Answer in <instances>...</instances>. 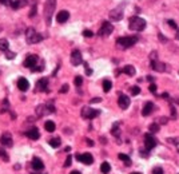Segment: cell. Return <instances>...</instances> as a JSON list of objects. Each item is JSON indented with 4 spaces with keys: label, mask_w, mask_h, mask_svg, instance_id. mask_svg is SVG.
Masks as SVG:
<instances>
[{
    "label": "cell",
    "mask_w": 179,
    "mask_h": 174,
    "mask_svg": "<svg viewBox=\"0 0 179 174\" xmlns=\"http://www.w3.org/2000/svg\"><path fill=\"white\" fill-rule=\"evenodd\" d=\"M146 20L139 18V16H131L129 20V28L131 31H136V32H140L143 31L146 28Z\"/></svg>",
    "instance_id": "6da1fadb"
},
{
    "label": "cell",
    "mask_w": 179,
    "mask_h": 174,
    "mask_svg": "<svg viewBox=\"0 0 179 174\" xmlns=\"http://www.w3.org/2000/svg\"><path fill=\"white\" fill-rule=\"evenodd\" d=\"M138 42V36H122L116 39V46L122 50H127L130 47H133Z\"/></svg>",
    "instance_id": "7a4b0ae2"
},
{
    "label": "cell",
    "mask_w": 179,
    "mask_h": 174,
    "mask_svg": "<svg viewBox=\"0 0 179 174\" xmlns=\"http://www.w3.org/2000/svg\"><path fill=\"white\" fill-rule=\"evenodd\" d=\"M26 40H27L28 44H36V43H39L43 40V35H40L39 32H36L35 28H27V31H26Z\"/></svg>",
    "instance_id": "3957f363"
},
{
    "label": "cell",
    "mask_w": 179,
    "mask_h": 174,
    "mask_svg": "<svg viewBox=\"0 0 179 174\" xmlns=\"http://www.w3.org/2000/svg\"><path fill=\"white\" fill-rule=\"evenodd\" d=\"M56 8V0H46L44 3V18H46L47 24H51V19L54 15V11Z\"/></svg>",
    "instance_id": "277c9868"
},
{
    "label": "cell",
    "mask_w": 179,
    "mask_h": 174,
    "mask_svg": "<svg viewBox=\"0 0 179 174\" xmlns=\"http://www.w3.org/2000/svg\"><path fill=\"white\" fill-rule=\"evenodd\" d=\"M123 8H124V4H119L116 8L111 9L110 11V19L114 20V22H119L123 18Z\"/></svg>",
    "instance_id": "5b68a950"
},
{
    "label": "cell",
    "mask_w": 179,
    "mask_h": 174,
    "mask_svg": "<svg viewBox=\"0 0 179 174\" xmlns=\"http://www.w3.org/2000/svg\"><path fill=\"white\" fill-rule=\"evenodd\" d=\"M99 114H100V111L96 110V108H91V107L82 108V116L86 118V119H94V118H96Z\"/></svg>",
    "instance_id": "8992f818"
},
{
    "label": "cell",
    "mask_w": 179,
    "mask_h": 174,
    "mask_svg": "<svg viewBox=\"0 0 179 174\" xmlns=\"http://www.w3.org/2000/svg\"><path fill=\"white\" fill-rule=\"evenodd\" d=\"M114 31V26L110 22H103L102 23V27L99 28V31H98V35L99 36H108L111 35V32Z\"/></svg>",
    "instance_id": "52a82bcc"
},
{
    "label": "cell",
    "mask_w": 179,
    "mask_h": 174,
    "mask_svg": "<svg viewBox=\"0 0 179 174\" xmlns=\"http://www.w3.org/2000/svg\"><path fill=\"white\" fill-rule=\"evenodd\" d=\"M55 111V107L52 104H39L38 107H36V114L38 116H43L46 114H50V112H54Z\"/></svg>",
    "instance_id": "ba28073f"
},
{
    "label": "cell",
    "mask_w": 179,
    "mask_h": 174,
    "mask_svg": "<svg viewBox=\"0 0 179 174\" xmlns=\"http://www.w3.org/2000/svg\"><path fill=\"white\" fill-rule=\"evenodd\" d=\"M156 145H158V141H156L151 134H146V135H144V146H146V150L147 151L152 150Z\"/></svg>",
    "instance_id": "9c48e42d"
},
{
    "label": "cell",
    "mask_w": 179,
    "mask_h": 174,
    "mask_svg": "<svg viewBox=\"0 0 179 174\" xmlns=\"http://www.w3.org/2000/svg\"><path fill=\"white\" fill-rule=\"evenodd\" d=\"M38 60H39V56L35 55V54H31V55H28L27 58H26V60H24V63H23V66L27 67V68H32V67L36 66Z\"/></svg>",
    "instance_id": "30bf717a"
},
{
    "label": "cell",
    "mask_w": 179,
    "mask_h": 174,
    "mask_svg": "<svg viewBox=\"0 0 179 174\" xmlns=\"http://www.w3.org/2000/svg\"><path fill=\"white\" fill-rule=\"evenodd\" d=\"M75 158L78 159L79 162L84 163V165H91V163H94V157L90 153H84V154H78Z\"/></svg>",
    "instance_id": "8fae6325"
},
{
    "label": "cell",
    "mask_w": 179,
    "mask_h": 174,
    "mask_svg": "<svg viewBox=\"0 0 179 174\" xmlns=\"http://www.w3.org/2000/svg\"><path fill=\"white\" fill-rule=\"evenodd\" d=\"M71 63L74 66H79L83 63V58H82V54L79 50H74L71 52Z\"/></svg>",
    "instance_id": "7c38bea8"
},
{
    "label": "cell",
    "mask_w": 179,
    "mask_h": 174,
    "mask_svg": "<svg viewBox=\"0 0 179 174\" xmlns=\"http://www.w3.org/2000/svg\"><path fill=\"white\" fill-rule=\"evenodd\" d=\"M28 4V0H9L8 5H11V8L13 9H20V8L26 7Z\"/></svg>",
    "instance_id": "4fadbf2b"
},
{
    "label": "cell",
    "mask_w": 179,
    "mask_h": 174,
    "mask_svg": "<svg viewBox=\"0 0 179 174\" xmlns=\"http://www.w3.org/2000/svg\"><path fill=\"white\" fill-rule=\"evenodd\" d=\"M151 68L158 71V72H164L166 71V64L162 62H158V59H151Z\"/></svg>",
    "instance_id": "5bb4252c"
},
{
    "label": "cell",
    "mask_w": 179,
    "mask_h": 174,
    "mask_svg": "<svg viewBox=\"0 0 179 174\" xmlns=\"http://www.w3.org/2000/svg\"><path fill=\"white\" fill-rule=\"evenodd\" d=\"M130 102H131V99H130L127 95H120V97H119V99H118V104H119V107H120L122 110L129 108Z\"/></svg>",
    "instance_id": "9a60e30c"
},
{
    "label": "cell",
    "mask_w": 179,
    "mask_h": 174,
    "mask_svg": "<svg viewBox=\"0 0 179 174\" xmlns=\"http://www.w3.org/2000/svg\"><path fill=\"white\" fill-rule=\"evenodd\" d=\"M36 90L38 91H48V79L47 78H43V79H40V81H38V83H36Z\"/></svg>",
    "instance_id": "2e32d148"
},
{
    "label": "cell",
    "mask_w": 179,
    "mask_h": 174,
    "mask_svg": "<svg viewBox=\"0 0 179 174\" xmlns=\"http://www.w3.org/2000/svg\"><path fill=\"white\" fill-rule=\"evenodd\" d=\"M0 142H1V145H4V146H7V147H11L13 145L12 137L9 133H4L3 135H1V138H0Z\"/></svg>",
    "instance_id": "e0dca14e"
},
{
    "label": "cell",
    "mask_w": 179,
    "mask_h": 174,
    "mask_svg": "<svg viewBox=\"0 0 179 174\" xmlns=\"http://www.w3.org/2000/svg\"><path fill=\"white\" fill-rule=\"evenodd\" d=\"M68 18H70V12L64 11V9L56 14V22L58 23H66L67 20H68Z\"/></svg>",
    "instance_id": "ac0fdd59"
},
{
    "label": "cell",
    "mask_w": 179,
    "mask_h": 174,
    "mask_svg": "<svg viewBox=\"0 0 179 174\" xmlns=\"http://www.w3.org/2000/svg\"><path fill=\"white\" fill-rule=\"evenodd\" d=\"M32 169L36 171H39V170H43L44 169V163L43 161L40 158H38V157H35V158H32Z\"/></svg>",
    "instance_id": "d6986e66"
},
{
    "label": "cell",
    "mask_w": 179,
    "mask_h": 174,
    "mask_svg": "<svg viewBox=\"0 0 179 174\" xmlns=\"http://www.w3.org/2000/svg\"><path fill=\"white\" fill-rule=\"evenodd\" d=\"M17 87H19L20 91L26 93V91L30 89V82H28L26 78H20L19 81H17Z\"/></svg>",
    "instance_id": "ffe728a7"
},
{
    "label": "cell",
    "mask_w": 179,
    "mask_h": 174,
    "mask_svg": "<svg viewBox=\"0 0 179 174\" xmlns=\"http://www.w3.org/2000/svg\"><path fill=\"white\" fill-rule=\"evenodd\" d=\"M26 135H27L30 139H34V141H36V139L40 138V133H39V130H38L36 127H34V129H30L28 131H26Z\"/></svg>",
    "instance_id": "44dd1931"
},
{
    "label": "cell",
    "mask_w": 179,
    "mask_h": 174,
    "mask_svg": "<svg viewBox=\"0 0 179 174\" xmlns=\"http://www.w3.org/2000/svg\"><path fill=\"white\" fill-rule=\"evenodd\" d=\"M152 110H154V103H151V102H147V103L144 104L143 110H142V115H143V116L150 115V114L152 112Z\"/></svg>",
    "instance_id": "7402d4cb"
},
{
    "label": "cell",
    "mask_w": 179,
    "mask_h": 174,
    "mask_svg": "<svg viewBox=\"0 0 179 174\" xmlns=\"http://www.w3.org/2000/svg\"><path fill=\"white\" fill-rule=\"evenodd\" d=\"M122 72L127 74V75H130V77H134L136 71H135V68H134V66H131V64H127V66H124L123 68H122Z\"/></svg>",
    "instance_id": "603a6c76"
},
{
    "label": "cell",
    "mask_w": 179,
    "mask_h": 174,
    "mask_svg": "<svg viewBox=\"0 0 179 174\" xmlns=\"http://www.w3.org/2000/svg\"><path fill=\"white\" fill-rule=\"evenodd\" d=\"M44 129H46L48 133H52V131H55L56 126H55V123L52 122V121H47L46 123H44Z\"/></svg>",
    "instance_id": "cb8c5ba5"
},
{
    "label": "cell",
    "mask_w": 179,
    "mask_h": 174,
    "mask_svg": "<svg viewBox=\"0 0 179 174\" xmlns=\"http://www.w3.org/2000/svg\"><path fill=\"white\" fill-rule=\"evenodd\" d=\"M100 171L103 174H108L110 171H111V165H110L108 162H103L100 165Z\"/></svg>",
    "instance_id": "d4e9b609"
},
{
    "label": "cell",
    "mask_w": 179,
    "mask_h": 174,
    "mask_svg": "<svg viewBox=\"0 0 179 174\" xmlns=\"http://www.w3.org/2000/svg\"><path fill=\"white\" fill-rule=\"evenodd\" d=\"M111 89H112V82L108 81V79H104V81H103V91H104V93H108Z\"/></svg>",
    "instance_id": "484cf974"
},
{
    "label": "cell",
    "mask_w": 179,
    "mask_h": 174,
    "mask_svg": "<svg viewBox=\"0 0 179 174\" xmlns=\"http://www.w3.org/2000/svg\"><path fill=\"white\" fill-rule=\"evenodd\" d=\"M118 157H119V159H122V161H123V162H124L127 166H130V165H131V158H130L127 154H123V153H120V154L118 155Z\"/></svg>",
    "instance_id": "4316f807"
},
{
    "label": "cell",
    "mask_w": 179,
    "mask_h": 174,
    "mask_svg": "<svg viewBox=\"0 0 179 174\" xmlns=\"http://www.w3.org/2000/svg\"><path fill=\"white\" fill-rule=\"evenodd\" d=\"M7 110H11V107H9V103H8V99H4L3 103H1V107H0V112L3 114V112H5Z\"/></svg>",
    "instance_id": "83f0119b"
},
{
    "label": "cell",
    "mask_w": 179,
    "mask_h": 174,
    "mask_svg": "<svg viewBox=\"0 0 179 174\" xmlns=\"http://www.w3.org/2000/svg\"><path fill=\"white\" fill-rule=\"evenodd\" d=\"M60 138H52V139H50V146L51 147H54V149H56V147H59L60 146Z\"/></svg>",
    "instance_id": "f1b7e54d"
},
{
    "label": "cell",
    "mask_w": 179,
    "mask_h": 174,
    "mask_svg": "<svg viewBox=\"0 0 179 174\" xmlns=\"http://www.w3.org/2000/svg\"><path fill=\"white\" fill-rule=\"evenodd\" d=\"M8 40L7 39H0V51H7L8 50Z\"/></svg>",
    "instance_id": "f546056e"
},
{
    "label": "cell",
    "mask_w": 179,
    "mask_h": 174,
    "mask_svg": "<svg viewBox=\"0 0 179 174\" xmlns=\"http://www.w3.org/2000/svg\"><path fill=\"white\" fill-rule=\"evenodd\" d=\"M111 133H112V135H115L116 138H119V122H116V123L112 126V129H111Z\"/></svg>",
    "instance_id": "4dcf8cb0"
},
{
    "label": "cell",
    "mask_w": 179,
    "mask_h": 174,
    "mask_svg": "<svg viewBox=\"0 0 179 174\" xmlns=\"http://www.w3.org/2000/svg\"><path fill=\"white\" fill-rule=\"evenodd\" d=\"M148 129H150V133H151V134H155V133L159 131V125L158 123H151Z\"/></svg>",
    "instance_id": "1f68e13d"
},
{
    "label": "cell",
    "mask_w": 179,
    "mask_h": 174,
    "mask_svg": "<svg viewBox=\"0 0 179 174\" xmlns=\"http://www.w3.org/2000/svg\"><path fill=\"white\" fill-rule=\"evenodd\" d=\"M74 83H75V86L76 87H80V86L83 85V78L82 77H75V79H74Z\"/></svg>",
    "instance_id": "d6a6232c"
},
{
    "label": "cell",
    "mask_w": 179,
    "mask_h": 174,
    "mask_svg": "<svg viewBox=\"0 0 179 174\" xmlns=\"http://www.w3.org/2000/svg\"><path fill=\"white\" fill-rule=\"evenodd\" d=\"M0 157H1V159H3V161H5V162H7L8 159H9L8 154L5 153V150H3V149H0Z\"/></svg>",
    "instance_id": "836d02e7"
},
{
    "label": "cell",
    "mask_w": 179,
    "mask_h": 174,
    "mask_svg": "<svg viewBox=\"0 0 179 174\" xmlns=\"http://www.w3.org/2000/svg\"><path fill=\"white\" fill-rule=\"evenodd\" d=\"M43 70H44V66H43V64H40V66L32 67L31 71H32V72H40V71H43Z\"/></svg>",
    "instance_id": "e575fe53"
},
{
    "label": "cell",
    "mask_w": 179,
    "mask_h": 174,
    "mask_svg": "<svg viewBox=\"0 0 179 174\" xmlns=\"http://www.w3.org/2000/svg\"><path fill=\"white\" fill-rule=\"evenodd\" d=\"M130 90H131V94H133V95H138V94L140 93V89L138 87V86H133Z\"/></svg>",
    "instance_id": "d590c367"
},
{
    "label": "cell",
    "mask_w": 179,
    "mask_h": 174,
    "mask_svg": "<svg viewBox=\"0 0 179 174\" xmlns=\"http://www.w3.org/2000/svg\"><path fill=\"white\" fill-rule=\"evenodd\" d=\"M83 35H84L86 38H92L94 36L92 31H90V30H84V31H83Z\"/></svg>",
    "instance_id": "8d00e7d4"
},
{
    "label": "cell",
    "mask_w": 179,
    "mask_h": 174,
    "mask_svg": "<svg viewBox=\"0 0 179 174\" xmlns=\"http://www.w3.org/2000/svg\"><path fill=\"white\" fill-rule=\"evenodd\" d=\"M152 174H163V169L162 167H154Z\"/></svg>",
    "instance_id": "74e56055"
},
{
    "label": "cell",
    "mask_w": 179,
    "mask_h": 174,
    "mask_svg": "<svg viewBox=\"0 0 179 174\" xmlns=\"http://www.w3.org/2000/svg\"><path fill=\"white\" fill-rule=\"evenodd\" d=\"M71 162H72V157H71V155H68V157H67V159H66V163H64V166H66V167L71 166Z\"/></svg>",
    "instance_id": "f35d334b"
},
{
    "label": "cell",
    "mask_w": 179,
    "mask_h": 174,
    "mask_svg": "<svg viewBox=\"0 0 179 174\" xmlns=\"http://www.w3.org/2000/svg\"><path fill=\"white\" fill-rule=\"evenodd\" d=\"M68 89H70V87H68V85H63L62 89H60V94H66L67 91H68Z\"/></svg>",
    "instance_id": "ab89813d"
},
{
    "label": "cell",
    "mask_w": 179,
    "mask_h": 174,
    "mask_svg": "<svg viewBox=\"0 0 179 174\" xmlns=\"http://www.w3.org/2000/svg\"><path fill=\"white\" fill-rule=\"evenodd\" d=\"M35 15H36V4H34V8H32L31 12H30V18H34Z\"/></svg>",
    "instance_id": "60d3db41"
},
{
    "label": "cell",
    "mask_w": 179,
    "mask_h": 174,
    "mask_svg": "<svg viewBox=\"0 0 179 174\" xmlns=\"http://www.w3.org/2000/svg\"><path fill=\"white\" fill-rule=\"evenodd\" d=\"M167 23L170 24V27H171V28H178V26H176V23L174 22V20L170 19V20H167Z\"/></svg>",
    "instance_id": "b9f144b4"
},
{
    "label": "cell",
    "mask_w": 179,
    "mask_h": 174,
    "mask_svg": "<svg viewBox=\"0 0 179 174\" xmlns=\"http://www.w3.org/2000/svg\"><path fill=\"white\" fill-rule=\"evenodd\" d=\"M148 89H150V93H152V94L156 93V86L154 85V83H152V85H150V87H148Z\"/></svg>",
    "instance_id": "7bdbcfd3"
},
{
    "label": "cell",
    "mask_w": 179,
    "mask_h": 174,
    "mask_svg": "<svg viewBox=\"0 0 179 174\" xmlns=\"http://www.w3.org/2000/svg\"><path fill=\"white\" fill-rule=\"evenodd\" d=\"M84 67H86V74H87V75H91V74H92V70L90 68L87 63H84Z\"/></svg>",
    "instance_id": "ee69618b"
},
{
    "label": "cell",
    "mask_w": 179,
    "mask_h": 174,
    "mask_svg": "<svg viewBox=\"0 0 179 174\" xmlns=\"http://www.w3.org/2000/svg\"><path fill=\"white\" fill-rule=\"evenodd\" d=\"M15 52H7V59H13L15 58Z\"/></svg>",
    "instance_id": "f6af8a7d"
},
{
    "label": "cell",
    "mask_w": 179,
    "mask_h": 174,
    "mask_svg": "<svg viewBox=\"0 0 179 174\" xmlns=\"http://www.w3.org/2000/svg\"><path fill=\"white\" fill-rule=\"evenodd\" d=\"M102 99L100 98H94V99H91V103H98V102H100Z\"/></svg>",
    "instance_id": "bcb514c9"
},
{
    "label": "cell",
    "mask_w": 179,
    "mask_h": 174,
    "mask_svg": "<svg viewBox=\"0 0 179 174\" xmlns=\"http://www.w3.org/2000/svg\"><path fill=\"white\" fill-rule=\"evenodd\" d=\"M87 145H88V146H94V141H91V139H87Z\"/></svg>",
    "instance_id": "7dc6e473"
},
{
    "label": "cell",
    "mask_w": 179,
    "mask_h": 174,
    "mask_svg": "<svg viewBox=\"0 0 179 174\" xmlns=\"http://www.w3.org/2000/svg\"><path fill=\"white\" fill-rule=\"evenodd\" d=\"M8 1H9V0H0V3L4 4V5H8Z\"/></svg>",
    "instance_id": "c3c4849f"
},
{
    "label": "cell",
    "mask_w": 179,
    "mask_h": 174,
    "mask_svg": "<svg viewBox=\"0 0 179 174\" xmlns=\"http://www.w3.org/2000/svg\"><path fill=\"white\" fill-rule=\"evenodd\" d=\"M166 122H167V118H162L160 119V123H166Z\"/></svg>",
    "instance_id": "681fc988"
},
{
    "label": "cell",
    "mask_w": 179,
    "mask_h": 174,
    "mask_svg": "<svg viewBox=\"0 0 179 174\" xmlns=\"http://www.w3.org/2000/svg\"><path fill=\"white\" fill-rule=\"evenodd\" d=\"M147 81L152 82V81H154V78H152V77H151V75H148V77H147Z\"/></svg>",
    "instance_id": "f907efd6"
},
{
    "label": "cell",
    "mask_w": 179,
    "mask_h": 174,
    "mask_svg": "<svg viewBox=\"0 0 179 174\" xmlns=\"http://www.w3.org/2000/svg\"><path fill=\"white\" fill-rule=\"evenodd\" d=\"M71 174H82L80 171H76V170H74V171H71Z\"/></svg>",
    "instance_id": "816d5d0a"
},
{
    "label": "cell",
    "mask_w": 179,
    "mask_h": 174,
    "mask_svg": "<svg viewBox=\"0 0 179 174\" xmlns=\"http://www.w3.org/2000/svg\"><path fill=\"white\" fill-rule=\"evenodd\" d=\"M175 38L179 39V28H178V31H176V35H175Z\"/></svg>",
    "instance_id": "f5cc1de1"
},
{
    "label": "cell",
    "mask_w": 179,
    "mask_h": 174,
    "mask_svg": "<svg viewBox=\"0 0 179 174\" xmlns=\"http://www.w3.org/2000/svg\"><path fill=\"white\" fill-rule=\"evenodd\" d=\"M131 174H140V173H138V171H134V173H131Z\"/></svg>",
    "instance_id": "db71d44e"
},
{
    "label": "cell",
    "mask_w": 179,
    "mask_h": 174,
    "mask_svg": "<svg viewBox=\"0 0 179 174\" xmlns=\"http://www.w3.org/2000/svg\"><path fill=\"white\" fill-rule=\"evenodd\" d=\"M175 102H176V103H178V104H179V99H176V101H175Z\"/></svg>",
    "instance_id": "11a10c76"
}]
</instances>
